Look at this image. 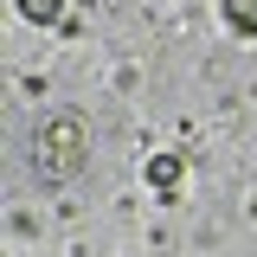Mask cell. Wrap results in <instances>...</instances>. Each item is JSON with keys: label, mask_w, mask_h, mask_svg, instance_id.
<instances>
[{"label": "cell", "mask_w": 257, "mask_h": 257, "mask_svg": "<svg viewBox=\"0 0 257 257\" xmlns=\"http://www.w3.org/2000/svg\"><path fill=\"white\" fill-rule=\"evenodd\" d=\"M20 7H26L32 20H52V13H58V7H52V0H20Z\"/></svg>", "instance_id": "7a4b0ae2"}, {"label": "cell", "mask_w": 257, "mask_h": 257, "mask_svg": "<svg viewBox=\"0 0 257 257\" xmlns=\"http://www.w3.org/2000/svg\"><path fill=\"white\" fill-rule=\"evenodd\" d=\"M39 155H45V174H71V161H84V122L77 116H52L39 128Z\"/></svg>", "instance_id": "6da1fadb"}]
</instances>
